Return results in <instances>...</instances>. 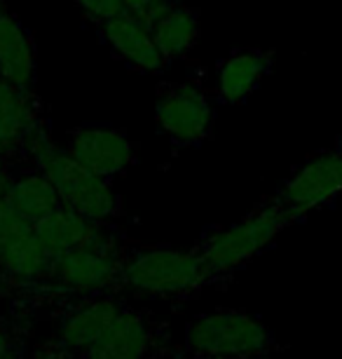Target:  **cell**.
Returning a JSON list of instances; mask_svg holds the SVG:
<instances>
[{
	"label": "cell",
	"mask_w": 342,
	"mask_h": 359,
	"mask_svg": "<svg viewBox=\"0 0 342 359\" xmlns=\"http://www.w3.org/2000/svg\"><path fill=\"white\" fill-rule=\"evenodd\" d=\"M155 123L173 144L194 146L211 132V101L192 83L164 85L155 101Z\"/></svg>",
	"instance_id": "cell-5"
},
{
	"label": "cell",
	"mask_w": 342,
	"mask_h": 359,
	"mask_svg": "<svg viewBox=\"0 0 342 359\" xmlns=\"http://www.w3.org/2000/svg\"><path fill=\"white\" fill-rule=\"evenodd\" d=\"M120 277L138 294L178 296L202 287L211 275L199 252L157 247L134 254L120 268Z\"/></svg>",
	"instance_id": "cell-4"
},
{
	"label": "cell",
	"mask_w": 342,
	"mask_h": 359,
	"mask_svg": "<svg viewBox=\"0 0 342 359\" xmlns=\"http://www.w3.org/2000/svg\"><path fill=\"white\" fill-rule=\"evenodd\" d=\"M40 123V113L31 90L0 80V155L22 148L26 134Z\"/></svg>",
	"instance_id": "cell-16"
},
{
	"label": "cell",
	"mask_w": 342,
	"mask_h": 359,
	"mask_svg": "<svg viewBox=\"0 0 342 359\" xmlns=\"http://www.w3.org/2000/svg\"><path fill=\"white\" fill-rule=\"evenodd\" d=\"M36 172L50 179L64 207L78 212L97 226L111 221L120 212V198L108 179H101L83 167L69 151L55 146L36 165Z\"/></svg>",
	"instance_id": "cell-3"
},
{
	"label": "cell",
	"mask_w": 342,
	"mask_h": 359,
	"mask_svg": "<svg viewBox=\"0 0 342 359\" xmlns=\"http://www.w3.org/2000/svg\"><path fill=\"white\" fill-rule=\"evenodd\" d=\"M293 221V216L286 212L279 202L256 209L244 221L234 223L230 228L216 230L209 235L199 247L209 275H223L230 270L244 266L253 256H258L265 247H270L281 230Z\"/></svg>",
	"instance_id": "cell-1"
},
{
	"label": "cell",
	"mask_w": 342,
	"mask_h": 359,
	"mask_svg": "<svg viewBox=\"0 0 342 359\" xmlns=\"http://www.w3.org/2000/svg\"><path fill=\"white\" fill-rule=\"evenodd\" d=\"M185 343L199 357L239 359L270 350L274 334L241 310H216L187 324Z\"/></svg>",
	"instance_id": "cell-2"
},
{
	"label": "cell",
	"mask_w": 342,
	"mask_h": 359,
	"mask_svg": "<svg viewBox=\"0 0 342 359\" xmlns=\"http://www.w3.org/2000/svg\"><path fill=\"white\" fill-rule=\"evenodd\" d=\"M342 193V153H319L281 186L277 202L293 219L333 202Z\"/></svg>",
	"instance_id": "cell-6"
},
{
	"label": "cell",
	"mask_w": 342,
	"mask_h": 359,
	"mask_svg": "<svg viewBox=\"0 0 342 359\" xmlns=\"http://www.w3.org/2000/svg\"><path fill=\"white\" fill-rule=\"evenodd\" d=\"M270 71V59L258 50H237L218 66L216 90L225 104H241L253 94L265 73Z\"/></svg>",
	"instance_id": "cell-14"
},
{
	"label": "cell",
	"mask_w": 342,
	"mask_h": 359,
	"mask_svg": "<svg viewBox=\"0 0 342 359\" xmlns=\"http://www.w3.org/2000/svg\"><path fill=\"white\" fill-rule=\"evenodd\" d=\"M0 80L31 90L36 80V50L29 31L10 12H0Z\"/></svg>",
	"instance_id": "cell-11"
},
{
	"label": "cell",
	"mask_w": 342,
	"mask_h": 359,
	"mask_svg": "<svg viewBox=\"0 0 342 359\" xmlns=\"http://www.w3.org/2000/svg\"><path fill=\"white\" fill-rule=\"evenodd\" d=\"M120 313H122V308L113 298H99V301L85 303L78 310H73L71 315H66V320L62 322V331H59L62 345L66 350L87 352Z\"/></svg>",
	"instance_id": "cell-15"
},
{
	"label": "cell",
	"mask_w": 342,
	"mask_h": 359,
	"mask_svg": "<svg viewBox=\"0 0 342 359\" xmlns=\"http://www.w3.org/2000/svg\"><path fill=\"white\" fill-rule=\"evenodd\" d=\"M3 10H5V8H3V0H0V12H3Z\"/></svg>",
	"instance_id": "cell-24"
},
{
	"label": "cell",
	"mask_w": 342,
	"mask_h": 359,
	"mask_svg": "<svg viewBox=\"0 0 342 359\" xmlns=\"http://www.w3.org/2000/svg\"><path fill=\"white\" fill-rule=\"evenodd\" d=\"M0 268L19 282H36L50 273L52 261L40 247L36 226L15 219L0 228Z\"/></svg>",
	"instance_id": "cell-9"
},
{
	"label": "cell",
	"mask_w": 342,
	"mask_h": 359,
	"mask_svg": "<svg viewBox=\"0 0 342 359\" xmlns=\"http://www.w3.org/2000/svg\"><path fill=\"white\" fill-rule=\"evenodd\" d=\"M69 153L101 179H113L131 167L136 146L122 130L111 125H85L71 134Z\"/></svg>",
	"instance_id": "cell-7"
},
{
	"label": "cell",
	"mask_w": 342,
	"mask_h": 359,
	"mask_svg": "<svg viewBox=\"0 0 342 359\" xmlns=\"http://www.w3.org/2000/svg\"><path fill=\"white\" fill-rule=\"evenodd\" d=\"M73 3L83 10V15L87 19L97 22L99 26L104 22H108V19H113L115 15H120V12H124L122 0H73Z\"/></svg>",
	"instance_id": "cell-20"
},
{
	"label": "cell",
	"mask_w": 342,
	"mask_h": 359,
	"mask_svg": "<svg viewBox=\"0 0 342 359\" xmlns=\"http://www.w3.org/2000/svg\"><path fill=\"white\" fill-rule=\"evenodd\" d=\"M8 205L22 216L26 223L38 226L45 219H50L52 214L62 207V200L55 191V186L50 184L45 174L29 172L22 174L12 181L8 195H5Z\"/></svg>",
	"instance_id": "cell-17"
},
{
	"label": "cell",
	"mask_w": 342,
	"mask_h": 359,
	"mask_svg": "<svg viewBox=\"0 0 342 359\" xmlns=\"http://www.w3.org/2000/svg\"><path fill=\"white\" fill-rule=\"evenodd\" d=\"M120 263L115 252L83 247L76 252L64 254L62 259L52 263L50 275L57 277V282L73 291H101L108 284L115 282L120 275Z\"/></svg>",
	"instance_id": "cell-10"
},
{
	"label": "cell",
	"mask_w": 342,
	"mask_h": 359,
	"mask_svg": "<svg viewBox=\"0 0 342 359\" xmlns=\"http://www.w3.org/2000/svg\"><path fill=\"white\" fill-rule=\"evenodd\" d=\"M152 40H155L164 62L178 59L194 47L199 38V19L192 10L176 5L162 19L152 24Z\"/></svg>",
	"instance_id": "cell-18"
},
{
	"label": "cell",
	"mask_w": 342,
	"mask_h": 359,
	"mask_svg": "<svg viewBox=\"0 0 342 359\" xmlns=\"http://www.w3.org/2000/svg\"><path fill=\"white\" fill-rule=\"evenodd\" d=\"M101 36L115 57L129 64L141 73H159L164 69V57L159 54L152 40L150 26L138 22L136 17L120 12L108 22L101 24Z\"/></svg>",
	"instance_id": "cell-8"
},
{
	"label": "cell",
	"mask_w": 342,
	"mask_h": 359,
	"mask_svg": "<svg viewBox=\"0 0 342 359\" xmlns=\"http://www.w3.org/2000/svg\"><path fill=\"white\" fill-rule=\"evenodd\" d=\"M124 3V12L131 17H136L138 22H143L145 26H150L162 19L166 12L176 8L173 0H122Z\"/></svg>",
	"instance_id": "cell-19"
},
{
	"label": "cell",
	"mask_w": 342,
	"mask_h": 359,
	"mask_svg": "<svg viewBox=\"0 0 342 359\" xmlns=\"http://www.w3.org/2000/svg\"><path fill=\"white\" fill-rule=\"evenodd\" d=\"M338 151L342 153V139H340V146H338Z\"/></svg>",
	"instance_id": "cell-23"
},
{
	"label": "cell",
	"mask_w": 342,
	"mask_h": 359,
	"mask_svg": "<svg viewBox=\"0 0 342 359\" xmlns=\"http://www.w3.org/2000/svg\"><path fill=\"white\" fill-rule=\"evenodd\" d=\"M15 357V352H12V345L8 341V336L0 331V359H12Z\"/></svg>",
	"instance_id": "cell-22"
},
{
	"label": "cell",
	"mask_w": 342,
	"mask_h": 359,
	"mask_svg": "<svg viewBox=\"0 0 342 359\" xmlns=\"http://www.w3.org/2000/svg\"><path fill=\"white\" fill-rule=\"evenodd\" d=\"M12 181H15V176L10 174V169H8V165H5L3 155H0V198H5V195H8Z\"/></svg>",
	"instance_id": "cell-21"
},
{
	"label": "cell",
	"mask_w": 342,
	"mask_h": 359,
	"mask_svg": "<svg viewBox=\"0 0 342 359\" xmlns=\"http://www.w3.org/2000/svg\"><path fill=\"white\" fill-rule=\"evenodd\" d=\"M150 331L136 313L122 310L101 338L85 352V359H143L148 355Z\"/></svg>",
	"instance_id": "cell-13"
},
{
	"label": "cell",
	"mask_w": 342,
	"mask_h": 359,
	"mask_svg": "<svg viewBox=\"0 0 342 359\" xmlns=\"http://www.w3.org/2000/svg\"><path fill=\"white\" fill-rule=\"evenodd\" d=\"M97 233H99L97 223L87 221L85 216H80L78 212H73V209L64 205L50 219H45L43 223L36 226V237L40 247L45 249V254L50 256L52 263L69 252L90 247Z\"/></svg>",
	"instance_id": "cell-12"
}]
</instances>
